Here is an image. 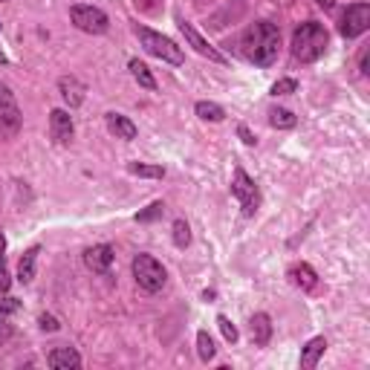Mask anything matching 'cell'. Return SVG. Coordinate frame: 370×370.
Wrapping results in <instances>:
<instances>
[{
  "label": "cell",
  "instance_id": "6da1fadb",
  "mask_svg": "<svg viewBox=\"0 0 370 370\" xmlns=\"http://www.w3.org/2000/svg\"><path fill=\"white\" fill-rule=\"evenodd\" d=\"M240 46H243V56L252 64L269 67V64L278 61V53H281V32H278V26L269 23V21H255L243 32Z\"/></svg>",
  "mask_w": 370,
  "mask_h": 370
},
{
  "label": "cell",
  "instance_id": "7a4b0ae2",
  "mask_svg": "<svg viewBox=\"0 0 370 370\" xmlns=\"http://www.w3.org/2000/svg\"><path fill=\"white\" fill-rule=\"evenodd\" d=\"M327 46H330V35L315 21H307L292 32V56L304 64L318 61L324 53H327Z\"/></svg>",
  "mask_w": 370,
  "mask_h": 370
},
{
  "label": "cell",
  "instance_id": "3957f363",
  "mask_svg": "<svg viewBox=\"0 0 370 370\" xmlns=\"http://www.w3.org/2000/svg\"><path fill=\"white\" fill-rule=\"evenodd\" d=\"M136 38H139V43L145 46V53H151L154 58H159L165 64H182L185 61L182 46H176L171 38H165V35L148 29V26H136Z\"/></svg>",
  "mask_w": 370,
  "mask_h": 370
},
{
  "label": "cell",
  "instance_id": "277c9868",
  "mask_svg": "<svg viewBox=\"0 0 370 370\" xmlns=\"http://www.w3.org/2000/svg\"><path fill=\"white\" fill-rule=\"evenodd\" d=\"M133 278L145 292H159L168 281V272L154 255H136L133 258Z\"/></svg>",
  "mask_w": 370,
  "mask_h": 370
},
{
  "label": "cell",
  "instance_id": "5b68a950",
  "mask_svg": "<svg viewBox=\"0 0 370 370\" xmlns=\"http://www.w3.org/2000/svg\"><path fill=\"white\" fill-rule=\"evenodd\" d=\"M231 194L238 197L240 208L246 217H255L258 208H260V191H258V185L255 179L243 171V168H235V179H231Z\"/></svg>",
  "mask_w": 370,
  "mask_h": 370
},
{
  "label": "cell",
  "instance_id": "8992f818",
  "mask_svg": "<svg viewBox=\"0 0 370 370\" xmlns=\"http://www.w3.org/2000/svg\"><path fill=\"white\" fill-rule=\"evenodd\" d=\"M70 18H73V23H75L81 32H90V35H102V32H107V26H110L107 15H105L99 6H87V4L73 6V9H70Z\"/></svg>",
  "mask_w": 370,
  "mask_h": 370
},
{
  "label": "cell",
  "instance_id": "52a82bcc",
  "mask_svg": "<svg viewBox=\"0 0 370 370\" xmlns=\"http://www.w3.org/2000/svg\"><path fill=\"white\" fill-rule=\"evenodd\" d=\"M21 130V110L18 102L12 96V90L0 81V133L4 136H15Z\"/></svg>",
  "mask_w": 370,
  "mask_h": 370
},
{
  "label": "cell",
  "instance_id": "ba28073f",
  "mask_svg": "<svg viewBox=\"0 0 370 370\" xmlns=\"http://www.w3.org/2000/svg\"><path fill=\"white\" fill-rule=\"evenodd\" d=\"M367 26H370V6L367 4H353V6H347L339 32L344 38H359L361 32H367Z\"/></svg>",
  "mask_w": 370,
  "mask_h": 370
},
{
  "label": "cell",
  "instance_id": "9c48e42d",
  "mask_svg": "<svg viewBox=\"0 0 370 370\" xmlns=\"http://www.w3.org/2000/svg\"><path fill=\"white\" fill-rule=\"evenodd\" d=\"M176 23H179V32L185 35V41H189V43L194 46V50H197L203 58H208V61H217V64H226V56H223L220 50H214V46H211V43H208V41H206V38H203L197 29H194V23L182 21V18H179Z\"/></svg>",
  "mask_w": 370,
  "mask_h": 370
},
{
  "label": "cell",
  "instance_id": "30bf717a",
  "mask_svg": "<svg viewBox=\"0 0 370 370\" xmlns=\"http://www.w3.org/2000/svg\"><path fill=\"white\" fill-rule=\"evenodd\" d=\"M113 246H107V243H102V246H92V249H87L84 252V266L90 269V272H96V275H107L110 272V266H113Z\"/></svg>",
  "mask_w": 370,
  "mask_h": 370
},
{
  "label": "cell",
  "instance_id": "8fae6325",
  "mask_svg": "<svg viewBox=\"0 0 370 370\" xmlns=\"http://www.w3.org/2000/svg\"><path fill=\"white\" fill-rule=\"evenodd\" d=\"M50 133H53V139H56L58 145H70L73 142V133H75L73 116L67 110H53L50 113Z\"/></svg>",
  "mask_w": 370,
  "mask_h": 370
},
{
  "label": "cell",
  "instance_id": "7c38bea8",
  "mask_svg": "<svg viewBox=\"0 0 370 370\" xmlns=\"http://www.w3.org/2000/svg\"><path fill=\"white\" fill-rule=\"evenodd\" d=\"M249 333H252V342H255L258 347H266L269 339H272V318H269L266 312L252 315V321H249Z\"/></svg>",
  "mask_w": 370,
  "mask_h": 370
},
{
  "label": "cell",
  "instance_id": "4fadbf2b",
  "mask_svg": "<svg viewBox=\"0 0 370 370\" xmlns=\"http://www.w3.org/2000/svg\"><path fill=\"white\" fill-rule=\"evenodd\" d=\"M46 364L50 367H56V370H75V367H81V356L73 350V347H56L50 356H46Z\"/></svg>",
  "mask_w": 370,
  "mask_h": 370
},
{
  "label": "cell",
  "instance_id": "5bb4252c",
  "mask_svg": "<svg viewBox=\"0 0 370 370\" xmlns=\"http://www.w3.org/2000/svg\"><path fill=\"white\" fill-rule=\"evenodd\" d=\"M105 122H107V130H110L116 139H125V142L136 139V125H133L127 116H122V113H107Z\"/></svg>",
  "mask_w": 370,
  "mask_h": 370
},
{
  "label": "cell",
  "instance_id": "9a60e30c",
  "mask_svg": "<svg viewBox=\"0 0 370 370\" xmlns=\"http://www.w3.org/2000/svg\"><path fill=\"white\" fill-rule=\"evenodd\" d=\"M58 90H61V96H64V102H67L70 107H78V105L84 102V92H87V87H84L78 78H73V75H70V78L64 75V78L58 81Z\"/></svg>",
  "mask_w": 370,
  "mask_h": 370
},
{
  "label": "cell",
  "instance_id": "2e32d148",
  "mask_svg": "<svg viewBox=\"0 0 370 370\" xmlns=\"http://www.w3.org/2000/svg\"><path fill=\"white\" fill-rule=\"evenodd\" d=\"M290 281L295 284V287H301V290H315L318 287V275H315V269L310 266V263H295L292 269H290Z\"/></svg>",
  "mask_w": 370,
  "mask_h": 370
},
{
  "label": "cell",
  "instance_id": "e0dca14e",
  "mask_svg": "<svg viewBox=\"0 0 370 370\" xmlns=\"http://www.w3.org/2000/svg\"><path fill=\"white\" fill-rule=\"evenodd\" d=\"M324 350H327V339H324V336L310 339L307 347L301 350V367H304V370H312V367L318 364V359L324 356Z\"/></svg>",
  "mask_w": 370,
  "mask_h": 370
},
{
  "label": "cell",
  "instance_id": "ac0fdd59",
  "mask_svg": "<svg viewBox=\"0 0 370 370\" xmlns=\"http://www.w3.org/2000/svg\"><path fill=\"white\" fill-rule=\"evenodd\" d=\"M38 255H41V249H38V246H32V249H26V252L21 255V263H18V281H21V284H32Z\"/></svg>",
  "mask_w": 370,
  "mask_h": 370
},
{
  "label": "cell",
  "instance_id": "d6986e66",
  "mask_svg": "<svg viewBox=\"0 0 370 370\" xmlns=\"http://www.w3.org/2000/svg\"><path fill=\"white\" fill-rule=\"evenodd\" d=\"M130 75H133V78H136L139 84H142L145 90H157V78L151 75L148 64H142L139 58H133V61H130Z\"/></svg>",
  "mask_w": 370,
  "mask_h": 370
},
{
  "label": "cell",
  "instance_id": "ffe728a7",
  "mask_svg": "<svg viewBox=\"0 0 370 370\" xmlns=\"http://www.w3.org/2000/svg\"><path fill=\"white\" fill-rule=\"evenodd\" d=\"M295 122H298V119H295L290 110H284V107L269 110V125L278 127V130H290V127H295Z\"/></svg>",
  "mask_w": 370,
  "mask_h": 370
},
{
  "label": "cell",
  "instance_id": "44dd1931",
  "mask_svg": "<svg viewBox=\"0 0 370 370\" xmlns=\"http://www.w3.org/2000/svg\"><path fill=\"white\" fill-rule=\"evenodd\" d=\"M197 116L200 119H206V122H223L226 119V110L220 107V105H214V102H197Z\"/></svg>",
  "mask_w": 370,
  "mask_h": 370
},
{
  "label": "cell",
  "instance_id": "7402d4cb",
  "mask_svg": "<svg viewBox=\"0 0 370 370\" xmlns=\"http://www.w3.org/2000/svg\"><path fill=\"white\" fill-rule=\"evenodd\" d=\"M127 171L136 174V176H151V179H162V176H165V168H162V165H145V162H130Z\"/></svg>",
  "mask_w": 370,
  "mask_h": 370
},
{
  "label": "cell",
  "instance_id": "603a6c76",
  "mask_svg": "<svg viewBox=\"0 0 370 370\" xmlns=\"http://www.w3.org/2000/svg\"><path fill=\"white\" fill-rule=\"evenodd\" d=\"M191 243V228L185 220H174V246L176 249H185Z\"/></svg>",
  "mask_w": 370,
  "mask_h": 370
},
{
  "label": "cell",
  "instance_id": "cb8c5ba5",
  "mask_svg": "<svg viewBox=\"0 0 370 370\" xmlns=\"http://www.w3.org/2000/svg\"><path fill=\"white\" fill-rule=\"evenodd\" d=\"M197 353H200V359L203 361H211L214 359V342H211V336H208V330H200L197 333Z\"/></svg>",
  "mask_w": 370,
  "mask_h": 370
},
{
  "label": "cell",
  "instance_id": "d4e9b609",
  "mask_svg": "<svg viewBox=\"0 0 370 370\" xmlns=\"http://www.w3.org/2000/svg\"><path fill=\"white\" fill-rule=\"evenodd\" d=\"M9 269H6V238L0 235V292H9Z\"/></svg>",
  "mask_w": 370,
  "mask_h": 370
},
{
  "label": "cell",
  "instance_id": "484cf974",
  "mask_svg": "<svg viewBox=\"0 0 370 370\" xmlns=\"http://www.w3.org/2000/svg\"><path fill=\"white\" fill-rule=\"evenodd\" d=\"M217 327H220V333H223V339H226L228 344L238 342V327H235V324H231L226 315H217Z\"/></svg>",
  "mask_w": 370,
  "mask_h": 370
},
{
  "label": "cell",
  "instance_id": "4316f807",
  "mask_svg": "<svg viewBox=\"0 0 370 370\" xmlns=\"http://www.w3.org/2000/svg\"><path fill=\"white\" fill-rule=\"evenodd\" d=\"M295 90H298L295 78H281V81L272 84V96H290V92H295Z\"/></svg>",
  "mask_w": 370,
  "mask_h": 370
},
{
  "label": "cell",
  "instance_id": "83f0119b",
  "mask_svg": "<svg viewBox=\"0 0 370 370\" xmlns=\"http://www.w3.org/2000/svg\"><path fill=\"white\" fill-rule=\"evenodd\" d=\"M162 211H165V206H162V203H154V206H148V211H139V214H136V223H151V220L162 217Z\"/></svg>",
  "mask_w": 370,
  "mask_h": 370
},
{
  "label": "cell",
  "instance_id": "f1b7e54d",
  "mask_svg": "<svg viewBox=\"0 0 370 370\" xmlns=\"http://www.w3.org/2000/svg\"><path fill=\"white\" fill-rule=\"evenodd\" d=\"M18 298H0V321H9L12 312H18Z\"/></svg>",
  "mask_w": 370,
  "mask_h": 370
},
{
  "label": "cell",
  "instance_id": "f546056e",
  "mask_svg": "<svg viewBox=\"0 0 370 370\" xmlns=\"http://www.w3.org/2000/svg\"><path fill=\"white\" fill-rule=\"evenodd\" d=\"M41 330H46V333H56V330H58V321H56L53 315H41Z\"/></svg>",
  "mask_w": 370,
  "mask_h": 370
},
{
  "label": "cell",
  "instance_id": "4dcf8cb0",
  "mask_svg": "<svg viewBox=\"0 0 370 370\" xmlns=\"http://www.w3.org/2000/svg\"><path fill=\"white\" fill-rule=\"evenodd\" d=\"M238 133H240V139H243V142H246V145H255V142H258V139L252 136V130H249L246 125H240V127H238Z\"/></svg>",
  "mask_w": 370,
  "mask_h": 370
},
{
  "label": "cell",
  "instance_id": "1f68e13d",
  "mask_svg": "<svg viewBox=\"0 0 370 370\" xmlns=\"http://www.w3.org/2000/svg\"><path fill=\"white\" fill-rule=\"evenodd\" d=\"M315 4H318V6H324V9H330V6L336 4V0H315Z\"/></svg>",
  "mask_w": 370,
  "mask_h": 370
},
{
  "label": "cell",
  "instance_id": "d6a6232c",
  "mask_svg": "<svg viewBox=\"0 0 370 370\" xmlns=\"http://www.w3.org/2000/svg\"><path fill=\"white\" fill-rule=\"evenodd\" d=\"M0 64H6V56H4V50H0Z\"/></svg>",
  "mask_w": 370,
  "mask_h": 370
},
{
  "label": "cell",
  "instance_id": "836d02e7",
  "mask_svg": "<svg viewBox=\"0 0 370 370\" xmlns=\"http://www.w3.org/2000/svg\"><path fill=\"white\" fill-rule=\"evenodd\" d=\"M0 4H4V0H0Z\"/></svg>",
  "mask_w": 370,
  "mask_h": 370
}]
</instances>
